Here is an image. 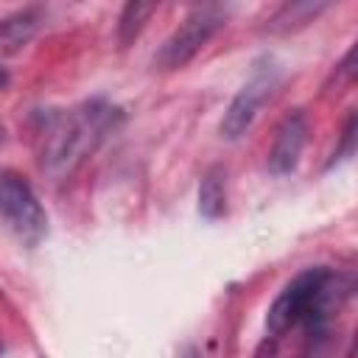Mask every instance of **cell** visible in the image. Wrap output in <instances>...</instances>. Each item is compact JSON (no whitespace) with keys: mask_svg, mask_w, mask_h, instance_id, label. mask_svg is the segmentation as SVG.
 <instances>
[{"mask_svg":"<svg viewBox=\"0 0 358 358\" xmlns=\"http://www.w3.org/2000/svg\"><path fill=\"white\" fill-rule=\"evenodd\" d=\"M117 117L120 112L101 98L53 115L42 134V154H39L42 171L53 182L70 179L87 162V157L95 154L103 137L115 129Z\"/></svg>","mask_w":358,"mask_h":358,"instance_id":"cell-1","label":"cell"},{"mask_svg":"<svg viewBox=\"0 0 358 358\" xmlns=\"http://www.w3.org/2000/svg\"><path fill=\"white\" fill-rule=\"evenodd\" d=\"M0 221L17 241L36 246L48 235V213L34 187L8 168H0Z\"/></svg>","mask_w":358,"mask_h":358,"instance_id":"cell-2","label":"cell"},{"mask_svg":"<svg viewBox=\"0 0 358 358\" xmlns=\"http://www.w3.org/2000/svg\"><path fill=\"white\" fill-rule=\"evenodd\" d=\"M227 22V14L221 6H199L193 8L179 28L159 45V50L154 53V67L159 70H179L185 67Z\"/></svg>","mask_w":358,"mask_h":358,"instance_id":"cell-3","label":"cell"},{"mask_svg":"<svg viewBox=\"0 0 358 358\" xmlns=\"http://www.w3.org/2000/svg\"><path fill=\"white\" fill-rule=\"evenodd\" d=\"M330 271L333 268H327V266H310V268H302L296 277H291L282 285V291L274 296V302L266 313V330L271 333V338H280L294 324L308 319L313 299H316L319 288L324 285V280L330 277Z\"/></svg>","mask_w":358,"mask_h":358,"instance_id":"cell-4","label":"cell"},{"mask_svg":"<svg viewBox=\"0 0 358 358\" xmlns=\"http://www.w3.org/2000/svg\"><path fill=\"white\" fill-rule=\"evenodd\" d=\"M277 84H280V67L271 59H260L252 67V76L241 84V90L229 101V106L221 117V126H218L221 137L224 140H238L255 123L260 106L268 101V95L274 92Z\"/></svg>","mask_w":358,"mask_h":358,"instance_id":"cell-5","label":"cell"},{"mask_svg":"<svg viewBox=\"0 0 358 358\" xmlns=\"http://www.w3.org/2000/svg\"><path fill=\"white\" fill-rule=\"evenodd\" d=\"M305 143H308V115L302 109H291L274 131V140L266 157L268 171L274 176H288L291 171H296Z\"/></svg>","mask_w":358,"mask_h":358,"instance_id":"cell-6","label":"cell"},{"mask_svg":"<svg viewBox=\"0 0 358 358\" xmlns=\"http://www.w3.org/2000/svg\"><path fill=\"white\" fill-rule=\"evenodd\" d=\"M39 22H42V8L36 6H28V8H20L3 17L0 20V53L8 56V53L22 50L39 31Z\"/></svg>","mask_w":358,"mask_h":358,"instance_id":"cell-7","label":"cell"},{"mask_svg":"<svg viewBox=\"0 0 358 358\" xmlns=\"http://www.w3.org/2000/svg\"><path fill=\"white\" fill-rule=\"evenodd\" d=\"M227 213V171L224 165H210L199 182V215L218 221Z\"/></svg>","mask_w":358,"mask_h":358,"instance_id":"cell-8","label":"cell"},{"mask_svg":"<svg viewBox=\"0 0 358 358\" xmlns=\"http://www.w3.org/2000/svg\"><path fill=\"white\" fill-rule=\"evenodd\" d=\"M154 11H157V3H140V0L126 3L123 11H120V20H117V42L123 48L131 45L140 36V31L145 28V22Z\"/></svg>","mask_w":358,"mask_h":358,"instance_id":"cell-9","label":"cell"},{"mask_svg":"<svg viewBox=\"0 0 358 358\" xmlns=\"http://www.w3.org/2000/svg\"><path fill=\"white\" fill-rule=\"evenodd\" d=\"M327 3H285L274 17H271V31H288L291 28H299L305 22H310L319 11H324Z\"/></svg>","mask_w":358,"mask_h":358,"instance_id":"cell-10","label":"cell"},{"mask_svg":"<svg viewBox=\"0 0 358 358\" xmlns=\"http://www.w3.org/2000/svg\"><path fill=\"white\" fill-rule=\"evenodd\" d=\"M352 151H355V115H350V117H347L344 131H341V145L333 151V159L327 162V168H333L336 162H341V159L352 157Z\"/></svg>","mask_w":358,"mask_h":358,"instance_id":"cell-11","label":"cell"},{"mask_svg":"<svg viewBox=\"0 0 358 358\" xmlns=\"http://www.w3.org/2000/svg\"><path fill=\"white\" fill-rule=\"evenodd\" d=\"M6 81H8V76H6L3 70H0V84H6Z\"/></svg>","mask_w":358,"mask_h":358,"instance_id":"cell-12","label":"cell"},{"mask_svg":"<svg viewBox=\"0 0 358 358\" xmlns=\"http://www.w3.org/2000/svg\"><path fill=\"white\" fill-rule=\"evenodd\" d=\"M6 140V129H3V123H0V143Z\"/></svg>","mask_w":358,"mask_h":358,"instance_id":"cell-13","label":"cell"},{"mask_svg":"<svg viewBox=\"0 0 358 358\" xmlns=\"http://www.w3.org/2000/svg\"><path fill=\"white\" fill-rule=\"evenodd\" d=\"M0 355H3V341H0Z\"/></svg>","mask_w":358,"mask_h":358,"instance_id":"cell-14","label":"cell"}]
</instances>
